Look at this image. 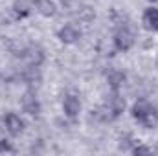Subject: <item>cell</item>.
Wrapping results in <instances>:
<instances>
[{
    "label": "cell",
    "mask_w": 158,
    "mask_h": 156,
    "mask_svg": "<svg viewBox=\"0 0 158 156\" xmlns=\"http://www.w3.org/2000/svg\"><path fill=\"white\" fill-rule=\"evenodd\" d=\"M2 151H9V145L4 143V142H0V153H2Z\"/></svg>",
    "instance_id": "4fadbf2b"
},
{
    "label": "cell",
    "mask_w": 158,
    "mask_h": 156,
    "mask_svg": "<svg viewBox=\"0 0 158 156\" xmlns=\"http://www.w3.org/2000/svg\"><path fill=\"white\" fill-rule=\"evenodd\" d=\"M109 109H110V112L114 114V117L119 116L121 112H123V109H125V99L123 97H119L118 94H116V90H114V94L110 96V99H109Z\"/></svg>",
    "instance_id": "9c48e42d"
},
{
    "label": "cell",
    "mask_w": 158,
    "mask_h": 156,
    "mask_svg": "<svg viewBox=\"0 0 158 156\" xmlns=\"http://www.w3.org/2000/svg\"><path fill=\"white\" fill-rule=\"evenodd\" d=\"M57 37H59L61 42H64V44H74V42L79 40L81 31H79L74 24H66V26H63V28L57 31Z\"/></svg>",
    "instance_id": "3957f363"
},
{
    "label": "cell",
    "mask_w": 158,
    "mask_h": 156,
    "mask_svg": "<svg viewBox=\"0 0 158 156\" xmlns=\"http://www.w3.org/2000/svg\"><path fill=\"white\" fill-rule=\"evenodd\" d=\"M149 2H158V0H149Z\"/></svg>",
    "instance_id": "5bb4252c"
},
{
    "label": "cell",
    "mask_w": 158,
    "mask_h": 156,
    "mask_svg": "<svg viewBox=\"0 0 158 156\" xmlns=\"http://www.w3.org/2000/svg\"><path fill=\"white\" fill-rule=\"evenodd\" d=\"M63 110L68 117H77L81 112V101H79L77 96H66L64 101H63Z\"/></svg>",
    "instance_id": "5b68a950"
},
{
    "label": "cell",
    "mask_w": 158,
    "mask_h": 156,
    "mask_svg": "<svg viewBox=\"0 0 158 156\" xmlns=\"http://www.w3.org/2000/svg\"><path fill=\"white\" fill-rule=\"evenodd\" d=\"M143 26L151 31H158V9L156 7H149L143 13Z\"/></svg>",
    "instance_id": "52a82bcc"
},
{
    "label": "cell",
    "mask_w": 158,
    "mask_h": 156,
    "mask_svg": "<svg viewBox=\"0 0 158 156\" xmlns=\"http://www.w3.org/2000/svg\"><path fill=\"white\" fill-rule=\"evenodd\" d=\"M132 154H151V149L145 147V145H138L132 149Z\"/></svg>",
    "instance_id": "7c38bea8"
},
{
    "label": "cell",
    "mask_w": 158,
    "mask_h": 156,
    "mask_svg": "<svg viewBox=\"0 0 158 156\" xmlns=\"http://www.w3.org/2000/svg\"><path fill=\"white\" fill-rule=\"evenodd\" d=\"M4 125H6L7 132L13 134V136H19V134L24 130V121L20 119V116H17V114H13V112L6 114V117H4Z\"/></svg>",
    "instance_id": "277c9868"
},
{
    "label": "cell",
    "mask_w": 158,
    "mask_h": 156,
    "mask_svg": "<svg viewBox=\"0 0 158 156\" xmlns=\"http://www.w3.org/2000/svg\"><path fill=\"white\" fill-rule=\"evenodd\" d=\"M20 105H22V110L28 112V114H31V116H33V114H39V110H40L39 101H37V97H35L31 92H26V94L22 96Z\"/></svg>",
    "instance_id": "8992f818"
},
{
    "label": "cell",
    "mask_w": 158,
    "mask_h": 156,
    "mask_svg": "<svg viewBox=\"0 0 158 156\" xmlns=\"http://www.w3.org/2000/svg\"><path fill=\"white\" fill-rule=\"evenodd\" d=\"M77 17H79V20H83V22H92L96 13H94V9L90 6H83V7H79Z\"/></svg>",
    "instance_id": "8fae6325"
},
{
    "label": "cell",
    "mask_w": 158,
    "mask_h": 156,
    "mask_svg": "<svg viewBox=\"0 0 158 156\" xmlns=\"http://www.w3.org/2000/svg\"><path fill=\"white\" fill-rule=\"evenodd\" d=\"M156 151H158V145H156Z\"/></svg>",
    "instance_id": "9a60e30c"
},
{
    "label": "cell",
    "mask_w": 158,
    "mask_h": 156,
    "mask_svg": "<svg viewBox=\"0 0 158 156\" xmlns=\"http://www.w3.org/2000/svg\"><path fill=\"white\" fill-rule=\"evenodd\" d=\"M132 44H134L132 31L127 30V28H119L118 31H116V35H114V46H116V50L118 51H129L132 48Z\"/></svg>",
    "instance_id": "7a4b0ae2"
},
{
    "label": "cell",
    "mask_w": 158,
    "mask_h": 156,
    "mask_svg": "<svg viewBox=\"0 0 158 156\" xmlns=\"http://www.w3.org/2000/svg\"><path fill=\"white\" fill-rule=\"evenodd\" d=\"M132 117L145 129L158 127V109L145 99H138L132 105Z\"/></svg>",
    "instance_id": "6da1fadb"
},
{
    "label": "cell",
    "mask_w": 158,
    "mask_h": 156,
    "mask_svg": "<svg viewBox=\"0 0 158 156\" xmlns=\"http://www.w3.org/2000/svg\"><path fill=\"white\" fill-rule=\"evenodd\" d=\"M123 83H125V74H123V72L112 70V72L109 74V84L112 86V90H118Z\"/></svg>",
    "instance_id": "30bf717a"
},
{
    "label": "cell",
    "mask_w": 158,
    "mask_h": 156,
    "mask_svg": "<svg viewBox=\"0 0 158 156\" xmlns=\"http://www.w3.org/2000/svg\"><path fill=\"white\" fill-rule=\"evenodd\" d=\"M37 11L42 17H53L57 13V6L53 0H37Z\"/></svg>",
    "instance_id": "ba28073f"
}]
</instances>
